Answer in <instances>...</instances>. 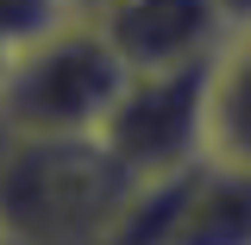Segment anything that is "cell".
Returning <instances> with one entry per match:
<instances>
[{
    "label": "cell",
    "mask_w": 251,
    "mask_h": 245,
    "mask_svg": "<svg viewBox=\"0 0 251 245\" xmlns=\"http://www.w3.org/2000/svg\"><path fill=\"white\" fill-rule=\"evenodd\" d=\"M100 138H6L0 132V239L19 245H113L132 195Z\"/></svg>",
    "instance_id": "obj_1"
},
{
    "label": "cell",
    "mask_w": 251,
    "mask_h": 245,
    "mask_svg": "<svg viewBox=\"0 0 251 245\" xmlns=\"http://www.w3.org/2000/svg\"><path fill=\"white\" fill-rule=\"evenodd\" d=\"M132 183H170L214 157V63L126 76L113 113L94 132Z\"/></svg>",
    "instance_id": "obj_3"
},
{
    "label": "cell",
    "mask_w": 251,
    "mask_h": 245,
    "mask_svg": "<svg viewBox=\"0 0 251 245\" xmlns=\"http://www.w3.org/2000/svg\"><path fill=\"white\" fill-rule=\"evenodd\" d=\"M226 6H232V19H239V26L251 19V0H226Z\"/></svg>",
    "instance_id": "obj_7"
},
{
    "label": "cell",
    "mask_w": 251,
    "mask_h": 245,
    "mask_svg": "<svg viewBox=\"0 0 251 245\" xmlns=\"http://www.w3.org/2000/svg\"><path fill=\"white\" fill-rule=\"evenodd\" d=\"M94 6H107V0H69V13H94Z\"/></svg>",
    "instance_id": "obj_8"
},
{
    "label": "cell",
    "mask_w": 251,
    "mask_h": 245,
    "mask_svg": "<svg viewBox=\"0 0 251 245\" xmlns=\"http://www.w3.org/2000/svg\"><path fill=\"white\" fill-rule=\"evenodd\" d=\"M0 245H19V239H0Z\"/></svg>",
    "instance_id": "obj_9"
},
{
    "label": "cell",
    "mask_w": 251,
    "mask_h": 245,
    "mask_svg": "<svg viewBox=\"0 0 251 245\" xmlns=\"http://www.w3.org/2000/svg\"><path fill=\"white\" fill-rule=\"evenodd\" d=\"M57 19H69V0H0V69L19 57L31 38H44Z\"/></svg>",
    "instance_id": "obj_6"
},
{
    "label": "cell",
    "mask_w": 251,
    "mask_h": 245,
    "mask_svg": "<svg viewBox=\"0 0 251 245\" xmlns=\"http://www.w3.org/2000/svg\"><path fill=\"white\" fill-rule=\"evenodd\" d=\"M214 157L251 163V19L214 57Z\"/></svg>",
    "instance_id": "obj_5"
},
{
    "label": "cell",
    "mask_w": 251,
    "mask_h": 245,
    "mask_svg": "<svg viewBox=\"0 0 251 245\" xmlns=\"http://www.w3.org/2000/svg\"><path fill=\"white\" fill-rule=\"evenodd\" d=\"M120 51L88 13H69L31 38L0 69V132L6 138H94L126 88Z\"/></svg>",
    "instance_id": "obj_2"
},
{
    "label": "cell",
    "mask_w": 251,
    "mask_h": 245,
    "mask_svg": "<svg viewBox=\"0 0 251 245\" xmlns=\"http://www.w3.org/2000/svg\"><path fill=\"white\" fill-rule=\"evenodd\" d=\"M107 31V44L120 63L138 69H188V63H214L226 38L239 31L226 0H107L88 13Z\"/></svg>",
    "instance_id": "obj_4"
}]
</instances>
